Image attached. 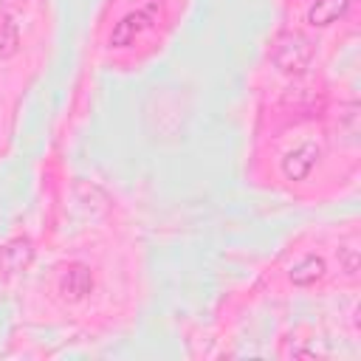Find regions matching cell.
Masks as SVG:
<instances>
[{
    "label": "cell",
    "instance_id": "6da1fadb",
    "mask_svg": "<svg viewBox=\"0 0 361 361\" xmlns=\"http://www.w3.org/2000/svg\"><path fill=\"white\" fill-rule=\"evenodd\" d=\"M310 59H313V42L302 31L288 28V31H279L274 37V42H271V62L282 73L299 76V73H305Z\"/></svg>",
    "mask_w": 361,
    "mask_h": 361
},
{
    "label": "cell",
    "instance_id": "7a4b0ae2",
    "mask_svg": "<svg viewBox=\"0 0 361 361\" xmlns=\"http://www.w3.org/2000/svg\"><path fill=\"white\" fill-rule=\"evenodd\" d=\"M319 161V144L316 141H302L299 147H293L290 152H285L282 158V175L288 180H305L310 175V169Z\"/></svg>",
    "mask_w": 361,
    "mask_h": 361
},
{
    "label": "cell",
    "instance_id": "3957f363",
    "mask_svg": "<svg viewBox=\"0 0 361 361\" xmlns=\"http://www.w3.org/2000/svg\"><path fill=\"white\" fill-rule=\"evenodd\" d=\"M149 23H152V14H149V11H130V14H124V17L116 23L113 34H110V45H113V48L133 45V42L149 28Z\"/></svg>",
    "mask_w": 361,
    "mask_h": 361
},
{
    "label": "cell",
    "instance_id": "277c9868",
    "mask_svg": "<svg viewBox=\"0 0 361 361\" xmlns=\"http://www.w3.org/2000/svg\"><path fill=\"white\" fill-rule=\"evenodd\" d=\"M90 288H93V276H90V271H87L85 265H79V262L68 265V268L59 274V293H62L68 302L85 299V296L90 293Z\"/></svg>",
    "mask_w": 361,
    "mask_h": 361
},
{
    "label": "cell",
    "instance_id": "5b68a950",
    "mask_svg": "<svg viewBox=\"0 0 361 361\" xmlns=\"http://www.w3.org/2000/svg\"><path fill=\"white\" fill-rule=\"evenodd\" d=\"M31 257H34V248H31V243H28L25 237L8 240V243L0 248V271H6V274H17V271L28 268Z\"/></svg>",
    "mask_w": 361,
    "mask_h": 361
},
{
    "label": "cell",
    "instance_id": "8992f818",
    "mask_svg": "<svg viewBox=\"0 0 361 361\" xmlns=\"http://www.w3.org/2000/svg\"><path fill=\"white\" fill-rule=\"evenodd\" d=\"M350 6H353V0H313V6L307 8V23L313 28H324V25L336 23L338 17H344Z\"/></svg>",
    "mask_w": 361,
    "mask_h": 361
},
{
    "label": "cell",
    "instance_id": "52a82bcc",
    "mask_svg": "<svg viewBox=\"0 0 361 361\" xmlns=\"http://www.w3.org/2000/svg\"><path fill=\"white\" fill-rule=\"evenodd\" d=\"M322 276H324V259L316 257V254L302 257V259L290 268V282H293V285H302V288L316 285Z\"/></svg>",
    "mask_w": 361,
    "mask_h": 361
},
{
    "label": "cell",
    "instance_id": "ba28073f",
    "mask_svg": "<svg viewBox=\"0 0 361 361\" xmlns=\"http://www.w3.org/2000/svg\"><path fill=\"white\" fill-rule=\"evenodd\" d=\"M17 45H20V34H17L14 20L8 14H0V59L14 56Z\"/></svg>",
    "mask_w": 361,
    "mask_h": 361
},
{
    "label": "cell",
    "instance_id": "9c48e42d",
    "mask_svg": "<svg viewBox=\"0 0 361 361\" xmlns=\"http://www.w3.org/2000/svg\"><path fill=\"white\" fill-rule=\"evenodd\" d=\"M338 259H341V265H344V274H347V276H355V271H358V248H355V245L338 248Z\"/></svg>",
    "mask_w": 361,
    "mask_h": 361
}]
</instances>
